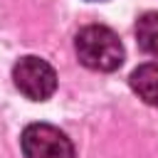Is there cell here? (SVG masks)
<instances>
[{"instance_id":"3957f363","label":"cell","mask_w":158,"mask_h":158,"mask_svg":"<svg viewBox=\"0 0 158 158\" xmlns=\"http://www.w3.org/2000/svg\"><path fill=\"white\" fill-rule=\"evenodd\" d=\"M25 158H77L72 141L52 123H30L20 136Z\"/></svg>"},{"instance_id":"7a4b0ae2","label":"cell","mask_w":158,"mask_h":158,"mask_svg":"<svg viewBox=\"0 0 158 158\" xmlns=\"http://www.w3.org/2000/svg\"><path fill=\"white\" fill-rule=\"evenodd\" d=\"M12 81L20 89V94H25L32 101H47L54 89H57V72L52 69L49 62L27 54L20 57L12 67Z\"/></svg>"},{"instance_id":"6da1fadb","label":"cell","mask_w":158,"mask_h":158,"mask_svg":"<svg viewBox=\"0 0 158 158\" xmlns=\"http://www.w3.org/2000/svg\"><path fill=\"white\" fill-rule=\"evenodd\" d=\"M74 52L79 62L91 72H116L126 57L118 35L106 25L81 27L74 37Z\"/></svg>"},{"instance_id":"277c9868","label":"cell","mask_w":158,"mask_h":158,"mask_svg":"<svg viewBox=\"0 0 158 158\" xmlns=\"http://www.w3.org/2000/svg\"><path fill=\"white\" fill-rule=\"evenodd\" d=\"M131 89L143 99L148 106H158V62H146L136 67L128 77Z\"/></svg>"},{"instance_id":"5b68a950","label":"cell","mask_w":158,"mask_h":158,"mask_svg":"<svg viewBox=\"0 0 158 158\" xmlns=\"http://www.w3.org/2000/svg\"><path fill=\"white\" fill-rule=\"evenodd\" d=\"M136 40L138 47L158 59V12H146L136 22Z\"/></svg>"}]
</instances>
